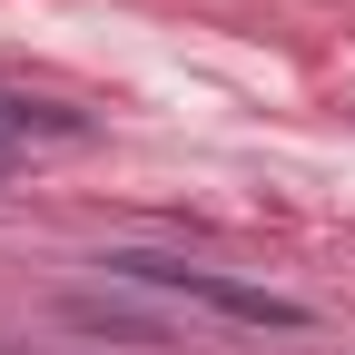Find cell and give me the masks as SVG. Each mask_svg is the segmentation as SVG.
Wrapping results in <instances>:
<instances>
[{
	"label": "cell",
	"instance_id": "6da1fadb",
	"mask_svg": "<svg viewBox=\"0 0 355 355\" xmlns=\"http://www.w3.org/2000/svg\"><path fill=\"white\" fill-rule=\"evenodd\" d=\"M109 266H119V277H139V286H168V296L207 306V316H227V326H266V336H296V326H306L296 296L247 286V277H227V266H188V257H148V247H119Z\"/></svg>",
	"mask_w": 355,
	"mask_h": 355
},
{
	"label": "cell",
	"instance_id": "3957f363",
	"mask_svg": "<svg viewBox=\"0 0 355 355\" xmlns=\"http://www.w3.org/2000/svg\"><path fill=\"white\" fill-rule=\"evenodd\" d=\"M0 139H79V119L50 109V99H10L0 89Z\"/></svg>",
	"mask_w": 355,
	"mask_h": 355
},
{
	"label": "cell",
	"instance_id": "7a4b0ae2",
	"mask_svg": "<svg viewBox=\"0 0 355 355\" xmlns=\"http://www.w3.org/2000/svg\"><path fill=\"white\" fill-rule=\"evenodd\" d=\"M60 326H79V336H119V345H158V336H168L158 316H139V306H119V296H69Z\"/></svg>",
	"mask_w": 355,
	"mask_h": 355
}]
</instances>
